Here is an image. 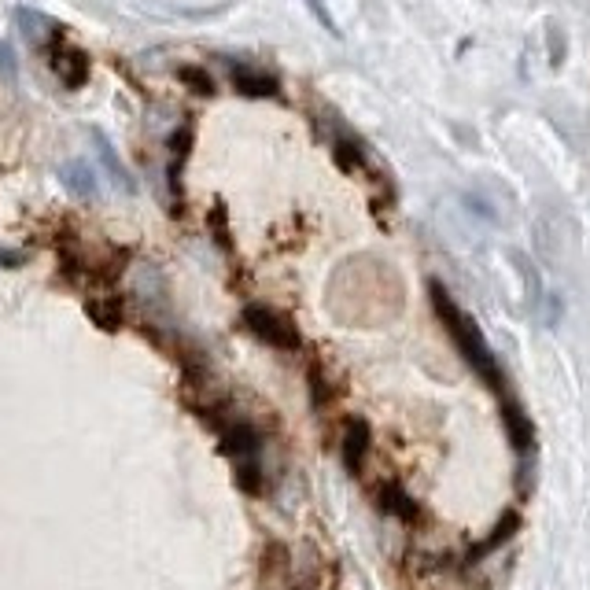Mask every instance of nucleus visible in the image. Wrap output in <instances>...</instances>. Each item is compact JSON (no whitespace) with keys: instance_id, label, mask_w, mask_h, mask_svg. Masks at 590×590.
I'll return each mask as SVG.
<instances>
[{"instance_id":"423d86ee","label":"nucleus","mask_w":590,"mask_h":590,"mask_svg":"<svg viewBox=\"0 0 590 590\" xmlns=\"http://www.w3.org/2000/svg\"><path fill=\"white\" fill-rule=\"evenodd\" d=\"M233 81H237V89H240L244 96H255V100H262V96H277V78H269V74L237 70Z\"/></svg>"},{"instance_id":"6e6552de","label":"nucleus","mask_w":590,"mask_h":590,"mask_svg":"<svg viewBox=\"0 0 590 590\" xmlns=\"http://www.w3.org/2000/svg\"><path fill=\"white\" fill-rule=\"evenodd\" d=\"M181 78H188L195 89H204V92H215V85H211V78H204L200 70H181Z\"/></svg>"},{"instance_id":"0eeeda50","label":"nucleus","mask_w":590,"mask_h":590,"mask_svg":"<svg viewBox=\"0 0 590 590\" xmlns=\"http://www.w3.org/2000/svg\"><path fill=\"white\" fill-rule=\"evenodd\" d=\"M332 155H336L340 170H358V166H365V152H362V144H358L354 137H336Z\"/></svg>"},{"instance_id":"f03ea898","label":"nucleus","mask_w":590,"mask_h":590,"mask_svg":"<svg viewBox=\"0 0 590 590\" xmlns=\"http://www.w3.org/2000/svg\"><path fill=\"white\" fill-rule=\"evenodd\" d=\"M244 325H248L262 343L280 347V351H295V347L303 343V336L295 332V325H291L284 314L269 311V307H248V311H244Z\"/></svg>"},{"instance_id":"1a4fd4ad","label":"nucleus","mask_w":590,"mask_h":590,"mask_svg":"<svg viewBox=\"0 0 590 590\" xmlns=\"http://www.w3.org/2000/svg\"><path fill=\"white\" fill-rule=\"evenodd\" d=\"M311 12H314V16L321 19V26H325V30H332V34H340V30H336V23H332V19L325 16V5H321V0H311Z\"/></svg>"},{"instance_id":"f257e3e1","label":"nucleus","mask_w":590,"mask_h":590,"mask_svg":"<svg viewBox=\"0 0 590 590\" xmlns=\"http://www.w3.org/2000/svg\"><path fill=\"white\" fill-rule=\"evenodd\" d=\"M428 295H432V307H436V314H439V321H443V329H447V336H450V343L458 347V354L465 358V365L495 391L499 399H510L506 395V376H502V369H499V362H495V354H490V347H487V340H483V332L476 329V321L450 300V291L439 284V280H432L428 284Z\"/></svg>"},{"instance_id":"39448f33","label":"nucleus","mask_w":590,"mask_h":590,"mask_svg":"<svg viewBox=\"0 0 590 590\" xmlns=\"http://www.w3.org/2000/svg\"><path fill=\"white\" fill-rule=\"evenodd\" d=\"M513 532H517V513H506V517H502V521L495 524V532H490V535H487L483 543H476V546L469 550V557H465V561L472 564V561H483V557H490V553H495L499 546H506V543H510V535H513Z\"/></svg>"},{"instance_id":"20e7f679","label":"nucleus","mask_w":590,"mask_h":590,"mask_svg":"<svg viewBox=\"0 0 590 590\" xmlns=\"http://www.w3.org/2000/svg\"><path fill=\"white\" fill-rule=\"evenodd\" d=\"M380 506H384V513H391V517L403 521V524H421V506H417V499L410 495V490H403L399 483H387V487L380 490Z\"/></svg>"},{"instance_id":"7ed1b4c3","label":"nucleus","mask_w":590,"mask_h":590,"mask_svg":"<svg viewBox=\"0 0 590 590\" xmlns=\"http://www.w3.org/2000/svg\"><path fill=\"white\" fill-rule=\"evenodd\" d=\"M340 458L351 472H358L362 461L369 458V425L362 417H347L340 425Z\"/></svg>"}]
</instances>
